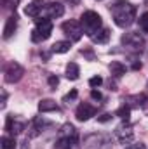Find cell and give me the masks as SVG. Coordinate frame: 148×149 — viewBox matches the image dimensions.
Returning <instances> with one entry per match:
<instances>
[{
	"label": "cell",
	"instance_id": "34",
	"mask_svg": "<svg viewBox=\"0 0 148 149\" xmlns=\"http://www.w3.org/2000/svg\"><path fill=\"white\" fill-rule=\"evenodd\" d=\"M132 70H141V63H134L132 64Z\"/></svg>",
	"mask_w": 148,
	"mask_h": 149
},
{
	"label": "cell",
	"instance_id": "33",
	"mask_svg": "<svg viewBox=\"0 0 148 149\" xmlns=\"http://www.w3.org/2000/svg\"><path fill=\"white\" fill-rule=\"evenodd\" d=\"M5 101H7V94H5V90H4V92H2V104H0L2 109L5 108Z\"/></svg>",
	"mask_w": 148,
	"mask_h": 149
},
{
	"label": "cell",
	"instance_id": "10",
	"mask_svg": "<svg viewBox=\"0 0 148 149\" xmlns=\"http://www.w3.org/2000/svg\"><path fill=\"white\" fill-rule=\"evenodd\" d=\"M25 128H26V123L18 120L14 114H9L5 118V132L9 135H19V134L25 132Z\"/></svg>",
	"mask_w": 148,
	"mask_h": 149
},
{
	"label": "cell",
	"instance_id": "13",
	"mask_svg": "<svg viewBox=\"0 0 148 149\" xmlns=\"http://www.w3.org/2000/svg\"><path fill=\"white\" fill-rule=\"evenodd\" d=\"M47 127H52V121H47L45 118H40V116L33 118V120H32V125H30V137L40 135Z\"/></svg>",
	"mask_w": 148,
	"mask_h": 149
},
{
	"label": "cell",
	"instance_id": "28",
	"mask_svg": "<svg viewBox=\"0 0 148 149\" xmlns=\"http://www.w3.org/2000/svg\"><path fill=\"white\" fill-rule=\"evenodd\" d=\"M49 85H51V88L54 90V88L59 85V78H58L56 74H51V76H49Z\"/></svg>",
	"mask_w": 148,
	"mask_h": 149
},
{
	"label": "cell",
	"instance_id": "3",
	"mask_svg": "<svg viewBox=\"0 0 148 149\" xmlns=\"http://www.w3.org/2000/svg\"><path fill=\"white\" fill-rule=\"evenodd\" d=\"M80 24H82V28H84V33H85L87 37L92 38L99 30H101L103 21H101V16H99L98 12H94V10H85V12L80 16Z\"/></svg>",
	"mask_w": 148,
	"mask_h": 149
},
{
	"label": "cell",
	"instance_id": "6",
	"mask_svg": "<svg viewBox=\"0 0 148 149\" xmlns=\"http://www.w3.org/2000/svg\"><path fill=\"white\" fill-rule=\"evenodd\" d=\"M120 42L131 52H140L145 47V38L141 37L138 31H127V33H124L122 38H120Z\"/></svg>",
	"mask_w": 148,
	"mask_h": 149
},
{
	"label": "cell",
	"instance_id": "18",
	"mask_svg": "<svg viewBox=\"0 0 148 149\" xmlns=\"http://www.w3.org/2000/svg\"><path fill=\"white\" fill-rule=\"evenodd\" d=\"M125 102H127L131 108H141V106H145V102H147V95H145V94L129 95V97L125 99Z\"/></svg>",
	"mask_w": 148,
	"mask_h": 149
},
{
	"label": "cell",
	"instance_id": "8",
	"mask_svg": "<svg viewBox=\"0 0 148 149\" xmlns=\"http://www.w3.org/2000/svg\"><path fill=\"white\" fill-rule=\"evenodd\" d=\"M61 30H63V33H65L66 37L70 38V42H78V40L82 38V35H84L82 24H80L78 21H73V19L65 21V23L61 24Z\"/></svg>",
	"mask_w": 148,
	"mask_h": 149
},
{
	"label": "cell",
	"instance_id": "23",
	"mask_svg": "<svg viewBox=\"0 0 148 149\" xmlns=\"http://www.w3.org/2000/svg\"><path fill=\"white\" fill-rule=\"evenodd\" d=\"M0 146H2V149H16L14 135H4L0 139Z\"/></svg>",
	"mask_w": 148,
	"mask_h": 149
},
{
	"label": "cell",
	"instance_id": "31",
	"mask_svg": "<svg viewBox=\"0 0 148 149\" xmlns=\"http://www.w3.org/2000/svg\"><path fill=\"white\" fill-rule=\"evenodd\" d=\"M82 56H85L89 61H94V52H92L91 49H85V50H82Z\"/></svg>",
	"mask_w": 148,
	"mask_h": 149
},
{
	"label": "cell",
	"instance_id": "16",
	"mask_svg": "<svg viewBox=\"0 0 148 149\" xmlns=\"http://www.w3.org/2000/svg\"><path fill=\"white\" fill-rule=\"evenodd\" d=\"M38 111L40 113H59V106L56 104V101L52 99H42L38 102Z\"/></svg>",
	"mask_w": 148,
	"mask_h": 149
},
{
	"label": "cell",
	"instance_id": "7",
	"mask_svg": "<svg viewBox=\"0 0 148 149\" xmlns=\"http://www.w3.org/2000/svg\"><path fill=\"white\" fill-rule=\"evenodd\" d=\"M23 74H25L23 66H21L19 63H16V61L7 63L5 68H4V80H5L7 83H18V81L23 78Z\"/></svg>",
	"mask_w": 148,
	"mask_h": 149
},
{
	"label": "cell",
	"instance_id": "29",
	"mask_svg": "<svg viewBox=\"0 0 148 149\" xmlns=\"http://www.w3.org/2000/svg\"><path fill=\"white\" fill-rule=\"evenodd\" d=\"M91 97H92L94 101H103L101 92H99V90H96V88H92V90H91Z\"/></svg>",
	"mask_w": 148,
	"mask_h": 149
},
{
	"label": "cell",
	"instance_id": "4",
	"mask_svg": "<svg viewBox=\"0 0 148 149\" xmlns=\"http://www.w3.org/2000/svg\"><path fill=\"white\" fill-rule=\"evenodd\" d=\"M113 139L108 134H89L84 137V149H111Z\"/></svg>",
	"mask_w": 148,
	"mask_h": 149
},
{
	"label": "cell",
	"instance_id": "25",
	"mask_svg": "<svg viewBox=\"0 0 148 149\" xmlns=\"http://www.w3.org/2000/svg\"><path fill=\"white\" fill-rule=\"evenodd\" d=\"M140 28L148 33V12H143L141 16H140Z\"/></svg>",
	"mask_w": 148,
	"mask_h": 149
},
{
	"label": "cell",
	"instance_id": "19",
	"mask_svg": "<svg viewBox=\"0 0 148 149\" xmlns=\"http://www.w3.org/2000/svg\"><path fill=\"white\" fill-rule=\"evenodd\" d=\"M70 49H72L70 40H63V42H56V43H52L51 52H54V54H65V52H68Z\"/></svg>",
	"mask_w": 148,
	"mask_h": 149
},
{
	"label": "cell",
	"instance_id": "20",
	"mask_svg": "<svg viewBox=\"0 0 148 149\" xmlns=\"http://www.w3.org/2000/svg\"><path fill=\"white\" fill-rule=\"evenodd\" d=\"M80 76V68L77 63H68L66 64V78L68 80H78Z\"/></svg>",
	"mask_w": 148,
	"mask_h": 149
},
{
	"label": "cell",
	"instance_id": "5",
	"mask_svg": "<svg viewBox=\"0 0 148 149\" xmlns=\"http://www.w3.org/2000/svg\"><path fill=\"white\" fill-rule=\"evenodd\" d=\"M51 33H52V21L47 19V17L37 19V26L32 31V42L42 43V42H45L47 38L51 37Z\"/></svg>",
	"mask_w": 148,
	"mask_h": 149
},
{
	"label": "cell",
	"instance_id": "12",
	"mask_svg": "<svg viewBox=\"0 0 148 149\" xmlns=\"http://www.w3.org/2000/svg\"><path fill=\"white\" fill-rule=\"evenodd\" d=\"M96 113H98V109H96L94 106H91V104H87V102H82V104H78V108H77V111H75V116H77L78 121H87L89 118L96 116Z\"/></svg>",
	"mask_w": 148,
	"mask_h": 149
},
{
	"label": "cell",
	"instance_id": "21",
	"mask_svg": "<svg viewBox=\"0 0 148 149\" xmlns=\"http://www.w3.org/2000/svg\"><path fill=\"white\" fill-rule=\"evenodd\" d=\"M110 40V30L108 28H101L94 37H92V42L94 43H106Z\"/></svg>",
	"mask_w": 148,
	"mask_h": 149
},
{
	"label": "cell",
	"instance_id": "17",
	"mask_svg": "<svg viewBox=\"0 0 148 149\" xmlns=\"http://www.w3.org/2000/svg\"><path fill=\"white\" fill-rule=\"evenodd\" d=\"M127 71V68H125V64H122L120 61H111L110 63V73L113 78H120V76H124Z\"/></svg>",
	"mask_w": 148,
	"mask_h": 149
},
{
	"label": "cell",
	"instance_id": "35",
	"mask_svg": "<svg viewBox=\"0 0 148 149\" xmlns=\"http://www.w3.org/2000/svg\"><path fill=\"white\" fill-rule=\"evenodd\" d=\"M68 2H70V5H78V3H80V0H68Z\"/></svg>",
	"mask_w": 148,
	"mask_h": 149
},
{
	"label": "cell",
	"instance_id": "36",
	"mask_svg": "<svg viewBox=\"0 0 148 149\" xmlns=\"http://www.w3.org/2000/svg\"><path fill=\"white\" fill-rule=\"evenodd\" d=\"M147 106H148V104H147Z\"/></svg>",
	"mask_w": 148,
	"mask_h": 149
},
{
	"label": "cell",
	"instance_id": "22",
	"mask_svg": "<svg viewBox=\"0 0 148 149\" xmlns=\"http://www.w3.org/2000/svg\"><path fill=\"white\" fill-rule=\"evenodd\" d=\"M115 116L122 118V121H129V116H131V106L127 102H124L117 111H115Z\"/></svg>",
	"mask_w": 148,
	"mask_h": 149
},
{
	"label": "cell",
	"instance_id": "9",
	"mask_svg": "<svg viewBox=\"0 0 148 149\" xmlns=\"http://www.w3.org/2000/svg\"><path fill=\"white\" fill-rule=\"evenodd\" d=\"M115 137L120 144H129L132 139H134V130H132V125L129 121H122L117 128H115Z\"/></svg>",
	"mask_w": 148,
	"mask_h": 149
},
{
	"label": "cell",
	"instance_id": "11",
	"mask_svg": "<svg viewBox=\"0 0 148 149\" xmlns=\"http://www.w3.org/2000/svg\"><path fill=\"white\" fill-rule=\"evenodd\" d=\"M45 2L44 0H33V2H30L26 7H25V14L26 16H30V17H40V16H44V10H45Z\"/></svg>",
	"mask_w": 148,
	"mask_h": 149
},
{
	"label": "cell",
	"instance_id": "32",
	"mask_svg": "<svg viewBox=\"0 0 148 149\" xmlns=\"http://www.w3.org/2000/svg\"><path fill=\"white\" fill-rule=\"evenodd\" d=\"M125 149H147V146L143 142H136V144H129Z\"/></svg>",
	"mask_w": 148,
	"mask_h": 149
},
{
	"label": "cell",
	"instance_id": "30",
	"mask_svg": "<svg viewBox=\"0 0 148 149\" xmlns=\"http://www.w3.org/2000/svg\"><path fill=\"white\" fill-rule=\"evenodd\" d=\"M111 118H113V116H111L110 113H105V114L98 116V121H99V123H106V121H110Z\"/></svg>",
	"mask_w": 148,
	"mask_h": 149
},
{
	"label": "cell",
	"instance_id": "26",
	"mask_svg": "<svg viewBox=\"0 0 148 149\" xmlns=\"http://www.w3.org/2000/svg\"><path fill=\"white\" fill-rule=\"evenodd\" d=\"M101 83H103V78H101V76H92V78L89 80V85H91L92 88H98Z\"/></svg>",
	"mask_w": 148,
	"mask_h": 149
},
{
	"label": "cell",
	"instance_id": "1",
	"mask_svg": "<svg viewBox=\"0 0 148 149\" xmlns=\"http://www.w3.org/2000/svg\"><path fill=\"white\" fill-rule=\"evenodd\" d=\"M110 12L113 23L118 28H129L136 19V5L125 0H117L110 5Z\"/></svg>",
	"mask_w": 148,
	"mask_h": 149
},
{
	"label": "cell",
	"instance_id": "14",
	"mask_svg": "<svg viewBox=\"0 0 148 149\" xmlns=\"http://www.w3.org/2000/svg\"><path fill=\"white\" fill-rule=\"evenodd\" d=\"M65 14V7L59 3V2H49L45 5V10H44V17L47 19H58Z\"/></svg>",
	"mask_w": 148,
	"mask_h": 149
},
{
	"label": "cell",
	"instance_id": "2",
	"mask_svg": "<svg viewBox=\"0 0 148 149\" xmlns=\"http://www.w3.org/2000/svg\"><path fill=\"white\" fill-rule=\"evenodd\" d=\"M78 144V134L72 123H65L61 127V130L58 132V139L54 149H75V146Z\"/></svg>",
	"mask_w": 148,
	"mask_h": 149
},
{
	"label": "cell",
	"instance_id": "15",
	"mask_svg": "<svg viewBox=\"0 0 148 149\" xmlns=\"http://www.w3.org/2000/svg\"><path fill=\"white\" fill-rule=\"evenodd\" d=\"M16 30H18V16L12 14V16H9V19L5 21V26H4V38H5V40L11 38L16 33Z\"/></svg>",
	"mask_w": 148,
	"mask_h": 149
},
{
	"label": "cell",
	"instance_id": "24",
	"mask_svg": "<svg viewBox=\"0 0 148 149\" xmlns=\"http://www.w3.org/2000/svg\"><path fill=\"white\" fill-rule=\"evenodd\" d=\"M18 3H19V0H2L4 9L5 10H12V12L18 9Z\"/></svg>",
	"mask_w": 148,
	"mask_h": 149
},
{
	"label": "cell",
	"instance_id": "27",
	"mask_svg": "<svg viewBox=\"0 0 148 149\" xmlns=\"http://www.w3.org/2000/svg\"><path fill=\"white\" fill-rule=\"evenodd\" d=\"M77 95H78V92H77V90H72V92H68V94H66V95H65V97H63V101H65V102H70V101H75V99H77Z\"/></svg>",
	"mask_w": 148,
	"mask_h": 149
}]
</instances>
